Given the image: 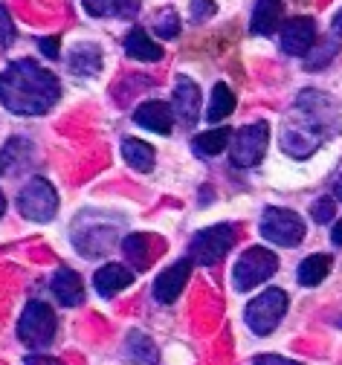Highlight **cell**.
Wrapping results in <instances>:
<instances>
[{
  "mask_svg": "<svg viewBox=\"0 0 342 365\" xmlns=\"http://www.w3.org/2000/svg\"><path fill=\"white\" fill-rule=\"evenodd\" d=\"M0 93H4L6 110L18 116H41L59 102L61 84L50 70H44L32 58H21L4 70Z\"/></svg>",
  "mask_w": 342,
  "mask_h": 365,
  "instance_id": "cell-1",
  "label": "cell"
},
{
  "mask_svg": "<svg viewBox=\"0 0 342 365\" xmlns=\"http://www.w3.org/2000/svg\"><path fill=\"white\" fill-rule=\"evenodd\" d=\"M56 310L46 304V302H29L18 319V339L26 345V348H35V351H44L50 348V342L56 339Z\"/></svg>",
  "mask_w": 342,
  "mask_h": 365,
  "instance_id": "cell-2",
  "label": "cell"
},
{
  "mask_svg": "<svg viewBox=\"0 0 342 365\" xmlns=\"http://www.w3.org/2000/svg\"><path fill=\"white\" fill-rule=\"evenodd\" d=\"M276 269H278V255L273 250L250 247L232 267V284H235V290L247 293V290L264 284L267 279H273Z\"/></svg>",
  "mask_w": 342,
  "mask_h": 365,
  "instance_id": "cell-3",
  "label": "cell"
},
{
  "mask_svg": "<svg viewBox=\"0 0 342 365\" xmlns=\"http://www.w3.org/2000/svg\"><path fill=\"white\" fill-rule=\"evenodd\" d=\"M267 145H270V125L267 122H250L232 133L229 160L235 168H253L264 160Z\"/></svg>",
  "mask_w": 342,
  "mask_h": 365,
  "instance_id": "cell-4",
  "label": "cell"
},
{
  "mask_svg": "<svg viewBox=\"0 0 342 365\" xmlns=\"http://www.w3.org/2000/svg\"><path fill=\"white\" fill-rule=\"evenodd\" d=\"M235 247V226L232 223H218L209 230H201L188 244V258L201 267H215L226 252Z\"/></svg>",
  "mask_w": 342,
  "mask_h": 365,
  "instance_id": "cell-5",
  "label": "cell"
},
{
  "mask_svg": "<svg viewBox=\"0 0 342 365\" xmlns=\"http://www.w3.org/2000/svg\"><path fill=\"white\" fill-rule=\"evenodd\" d=\"M284 313H287V293L278 287H270L250 302L243 319H247V325L256 336H270L284 319Z\"/></svg>",
  "mask_w": 342,
  "mask_h": 365,
  "instance_id": "cell-6",
  "label": "cell"
},
{
  "mask_svg": "<svg viewBox=\"0 0 342 365\" xmlns=\"http://www.w3.org/2000/svg\"><path fill=\"white\" fill-rule=\"evenodd\" d=\"M261 235L276 244V247H284V250H293L299 247L302 238H305V223L296 212L290 209H267L261 215V223H258Z\"/></svg>",
  "mask_w": 342,
  "mask_h": 365,
  "instance_id": "cell-7",
  "label": "cell"
},
{
  "mask_svg": "<svg viewBox=\"0 0 342 365\" xmlns=\"http://www.w3.org/2000/svg\"><path fill=\"white\" fill-rule=\"evenodd\" d=\"M18 212L26 220H35V223L53 220L56 212H59V195H56V189L46 180H41V177L29 180L26 186L21 189V195H18Z\"/></svg>",
  "mask_w": 342,
  "mask_h": 365,
  "instance_id": "cell-8",
  "label": "cell"
},
{
  "mask_svg": "<svg viewBox=\"0 0 342 365\" xmlns=\"http://www.w3.org/2000/svg\"><path fill=\"white\" fill-rule=\"evenodd\" d=\"M316 119H308V122H299V125H293L287 122L281 128V148L290 154V157H311L319 145H322V130L313 125Z\"/></svg>",
  "mask_w": 342,
  "mask_h": 365,
  "instance_id": "cell-9",
  "label": "cell"
},
{
  "mask_svg": "<svg viewBox=\"0 0 342 365\" xmlns=\"http://www.w3.org/2000/svg\"><path fill=\"white\" fill-rule=\"evenodd\" d=\"M188 276H191V258H180L171 267H166L160 276H157V282H154V299H157V304H174V299L186 287Z\"/></svg>",
  "mask_w": 342,
  "mask_h": 365,
  "instance_id": "cell-10",
  "label": "cell"
},
{
  "mask_svg": "<svg viewBox=\"0 0 342 365\" xmlns=\"http://www.w3.org/2000/svg\"><path fill=\"white\" fill-rule=\"evenodd\" d=\"M316 43V24L313 18H293L281 32V50L287 56H308Z\"/></svg>",
  "mask_w": 342,
  "mask_h": 365,
  "instance_id": "cell-11",
  "label": "cell"
},
{
  "mask_svg": "<svg viewBox=\"0 0 342 365\" xmlns=\"http://www.w3.org/2000/svg\"><path fill=\"white\" fill-rule=\"evenodd\" d=\"M79 220L87 226V232H84V235H81V232H73L76 250H79L81 255H105V252L114 247V241H116L114 230H111V226H93V217H87V215H81Z\"/></svg>",
  "mask_w": 342,
  "mask_h": 365,
  "instance_id": "cell-12",
  "label": "cell"
},
{
  "mask_svg": "<svg viewBox=\"0 0 342 365\" xmlns=\"http://www.w3.org/2000/svg\"><path fill=\"white\" fill-rule=\"evenodd\" d=\"M174 113L177 119L191 128L194 122L201 119V90L188 76H180L177 78V87H174Z\"/></svg>",
  "mask_w": 342,
  "mask_h": 365,
  "instance_id": "cell-13",
  "label": "cell"
},
{
  "mask_svg": "<svg viewBox=\"0 0 342 365\" xmlns=\"http://www.w3.org/2000/svg\"><path fill=\"white\" fill-rule=\"evenodd\" d=\"M131 284H134V272L128 267H122V264H105L93 276V287H96V293H99L102 299H114V296H119Z\"/></svg>",
  "mask_w": 342,
  "mask_h": 365,
  "instance_id": "cell-14",
  "label": "cell"
},
{
  "mask_svg": "<svg viewBox=\"0 0 342 365\" xmlns=\"http://www.w3.org/2000/svg\"><path fill=\"white\" fill-rule=\"evenodd\" d=\"M50 287H53V296H56L64 307H79V304L84 302V282H81L79 272L70 269V267H59V269H56Z\"/></svg>",
  "mask_w": 342,
  "mask_h": 365,
  "instance_id": "cell-15",
  "label": "cell"
},
{
  "mask_svg": "<svg viewBox=\"0 0 342 365\" xmlns=\"http://www.w3.org/2000/svg\"><path fill=\"white\" fill-rule=\"evenodd\" d=\"M134 122L142 125L145 130H154V133H171L174 128V113L166 102H142L136 110H134Z\"/></svg>",
  "mask_w": 342,
  "mask_h": 365,
  "instance_id": "cell-16",
  "label": "cell"
},
{
  "mask_svg": "<svg viewBox=\"0 0 342 365\" xmlns=\"http://www.w3.org/2000/svg\"><path fill=\"white\" fill-rule=\"evenodd\" d=\"M281 15H284V4H281V0H258L256 9H253L250 29L256 35H273L281 26Z\"/></svg>",
  "mask_w": 342,
  "mask_h": 365,
  "instance_id": "cell-17",
  "label": "cell"
},
{
  "mask_svg": "<svg viewBox=\"0 0 342 365\" xmlns=\"http://www.w3.org/2000/svg\"><path fill=\"white\" fill-rule=\"evenodd\" d=\"M125 53L131 58H139V61H160L163 58V50L149 38L145 29H131L125 35Z\"/></svg>",
  "mask_w": 342,
  "mask_h": 365,
  "instance_id": "cell-18",
  "label": "cell"
},
{
  "mask_svg": "<svg viewBox=\"0 0 342 365\" xmlns=\"http://www.w3.org/2000/svg\"><path fill=\"white\" fill-rule=\"evenodd\" d=\"M70 70L76 76H96L102 70V53L96 43H79V47L70 53Z\"/></svg>",
  "mask_w": 342,
  "mask_h": 365,
  "instance_id": "cell-19",
  "label": "cell"
},
{
  "mask_svg": "<svg viewBox=\"0 0 342 365\" xmlns=\"http://www.w3.org/2000/svg\"><path fill=\"white\" fill-rule=\"evenodd\" d=\"M125 356L134 362V365H157V348L154 342L145 336L142 331H131L128 339H125Z\"/></svg>",
  "mask_w": 342,
  "mask_h": 365,
  "instance_id": "cell-20",
  "label": "cell"
},
{
  "mask_svg": "<svg viewBox=\"0 0 342 365\" xmlns=\"http://www.w3.org/2000/svg\"><path fill=\"white\" fill-rule=\"evenodd\" d=\"M122 157L131 168H136L142 174L154 168V148L149 143H142V140H134V136H128V140L122 143Z\"/></svg>",
  "mask_w": 342,
  "mask_h": 365,
  "instance_id": "cell-21",
  "label": "cell"
},
{
  "mask_svg": "<svg viewBox=\"0 0 342 365\" xmlns=\"http://www.w3.org/2000/svg\"><path fill=\"white\" fill-rule=\"evenodd\" d=\"M331 272V255L319 252V255H308L302 264H299V284L302 287H316L319 282L328 279Z\"/></svg>",
  "mask_w": 342,
  "mask_h": 365,
  "instance_id": "cell-22",
  "label": "cell"
},
{
  "mask_svg": "<svg viewBox=\"0 0 342 365\" xmlns=\"http://www.w3.org/2000/svg\"><path fill=\"white\" fill-rule=\"evenodd\" d=\"M226 143H232V130L229 128H215V130H206L201 136H194L191 148H194L198 157H215V154H221L226 148Z\"/></svg>",
  "mask_w": 342,
  "mask_h": 365,
  "instance_id": "cell-23",
  "label": "cell"
},
{
  "mask_svg": "<svg viewBox=\"0 0 342 365\" xmlns=\"http://www.w3.org/2000/svg\"><path fill=\"white\" fill-rule=\"evenodd\" d=\"M235 110V93L229 84H215L212 90V99H209V108H206V122H223L226 116H232Z\"/></svg>",
  "mask_w": 342,
  "mask_h": 365,
  "instance_id": "cell-24",
  "label": "cell"
},
{
  "mask_svg": "<svg viewBox=\"0 0 342 365\" xmlns=\"http://www.w3.org/2000/svg\"><path fill=\"white\" fill-rule=\"evenodd\" d=\"M139 9L136 0H84V12L93 18L105 15H134Z\"/></svg>",
  "mask_w": 342,
  "mask_h": 365,
  "instance_id": "cell-25",
  "label": "cell"
},
{
  "mask_svg": "<svg viewBox=\"0 0 342 365\" xmlns=\"http://www.w3.org/2000/svg\"><path fill=\"white\" fill-rule=\"evenodd\" d=\"M122 250H125V258H128L131 264L136 261V269H142V267H145V258H149V238L139 235V232H134V235L125 238Z\"/></svg>",
  "mask_w": 342,
  "mask_h": 365,
  "instance_id": "cell-26",
  "label": "cell"
},
{
  "mask_svg": "<svg viewBox=\"0 0 342 365\" xmlns=\"http://www.w3.org/2000/svg\"><path fill=\"white\" fill-rule=\"evenodd\" d=\"M154 29L160 38H177L180 35V18L174 12H163V15H157Z\"/></svg>",
  "mask_w": 342,
  "mask_h": 365,
  "instance_id": "cell-27",
  "label": "cell"
},
{
  "mask_svg": "<svg viewBox=\"0 0 342 365\" xmlns=\"http://www.w3.org/2000/svg\"><path fill=\"white\" fill-rule=\"evenodd\" d=\"M311 217L316 223H331L333 220V200L331 197H319L313 206H311Z\"/></svg>",
  "mask_w": 342,
  "mask_h": 365,
  "instance_id": "cell-28",
  "label": "cell"
},
{
  "mask_svg": "<svg viewBox=\"0 0 342 365\" xmlns=\"http://www.w3.org/2000/svg\"><path fill=\"white\" fill-rule=\"evenodd\" d=\"M215 15V4L212 0H194V6H191V18L194 21H206Z\"/></svg>",
  "mask_w": 342,
  "mask_h": 365,
  "instance_id": "cell-29",
  "label": "cell"
},
{
  "mask_svg": "<svg viewBox=\"0 0 342 365\" xmlns=\"http://www.w3.org/2000/svg\"><path fill=\"white\" fill-rule=\"evenodd\" d=\"M38 47H41V53L46 56V58H59V47H61V43H59V38L53 35V38H38Z\"/></svg>",
  "mask_w": 342,
  "mask_h": 365,
  "instance_id": "cell-30",
  "label": "cell"
},
{
  "mask_svg": "<svg viewBox=\"0 0 342 365\" xmlns=\"http://www.w3.org/2000/svg\"><path fill=\"white\" fill-rule=\"evenodd\" d=\"M253 365H302V362H293V359H284L276 354H264V356H256Z\"/></svg>",
  "mask_w": 342,
  "mask_h": 365,
  "instance_id": "cell-31",
  "label": "cell"
},
{
  "mask_svg": "<svg viewBox=\"0 0 342 365\" xmlns=\"http://www.w3.org/2000/svg\"><path fill=\"white\" fill-rule=\"evenodd\" d=\"M24 365H64V362L56 359V356H46V354H29L24 359Z\"/></svg>",
  "mask_w": 342,
  "mask_h": 365,
  "instance_id": "cell-32",
  "label": "cell"
},
{
  "mask_svg": "<svg viewBox=\"0 0 342 365\" xmlns=\"http://www.w3.org/2000/svg\"><path fill=\"white\" fill-rule=\"evenodd\" d=\"M0 21H4V47L9 50V47H12V18H9L6 6L0 9Z\"/></svg>",
  "mask_w": 342,
  "mask_h": 365,
  "instance_id": "cell-33",
  "label": "cell"
},
{
  "mask_svg": "<svg viewBox=\"0 0 342 365\" xmlns=\"http://www.w3.org/2000/svg\"><path fill=\"white\" fill-rule=\"evenodd\" d=\"M331 241H333L336 247H342V220L333 226V235H331Z\"/></svg>",
  "mask_w": 342,
  "mask_h": 365,
  "instance_id": "cell-34",
  "label": "cell"
},
{
  "mask_svg": "<svg viewBox=\"0 0 342 365\" xmlns=\"http://www.w3.org/2000/svg\"><path fill=\"white\" fill-rule=\"evenodd\" d=\"M333 32H336V35H342V9L333 15Z\"/></svg>",
  "mask_w": 342,
  "mask_h": 365,
  "instance_id": "cell-35",
  "label": "cell"
},
{
  "mask_svg": "<svg viewBox=\"0 0 342 365\" xmlns=\"http://www.w3.org/2000/svg\"><path fill=\"white\" fill-rule=\"evenodd\" d=\"M333 192H336V197H339V200H342V177H339V180H336V182H333Z\"/></svg>",
  "mask_w": 342,
  "mask_h": 365,
  "instance_id": "cell-36",
  "label": "cell"
}]
</instances>
